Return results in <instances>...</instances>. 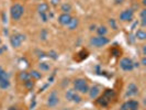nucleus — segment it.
Returning a JSON list of instances; mask_svg holds the SVG:
<instances>
[{
    "mask_svg": "<svg viewBox=\"0 0 146 110\" xmlns=\"http://www.w3.org/2000/svg\"><path fill=\"white\" fill-rule=\"evenodd\" d=\"M117 100V93L113 89H106L101 95H99L96 99V106L100 108H108L110 105Z\"/></svg>",
    "mask_w": 146,
    "mask_h": 110,
    "instance_id": "f257e3e1",
    "label": "nucleus"
},
{
    "mask_svg": "<svg viewBox=\"0 0 146 110\" xmlns=\"http://www.w3.org/2000/svg\"><path fill=\"white\" fill-rule=\"evenodd\" d=\"M89 85L86 79L84 78H77L74 81V90L80 94H88L89 91Z\"/></svg>",
    "mask_w": 146,
    "mask_h": 110,
    "instance_id": "f03ea898",
    "label": "nucleus"
},
{
    "mask_svg": "<svg viewBox=\"0 0 146 110\" xmlns=\"http://www.w3.org/2000/svg\"><path fill=\"white\" fill-rule=\"evenodd\" d=\"M24 13V8L20 3H15L11 6L10 9V17L13 21H18L21 19V17Z\"/></svg>",
    "mask_w": 146,
    "mask_h": 110,
    "instance_id": "7ed1b4c3",
    "label": "nucleus"
},
{
    "mask_svg": "<svg viewBox=\"0 0 146 110\" xmlns=\"http://www.w3.org/2000/svg\"><path fill=\"white\" fill-rule=\"evenodd\" d=\"M108 43H109V39L107 37L98 35V37H94L90 39V44L92 46H95V47H102V46L107 45Z\"/></svg>",
    "mask_w": 146,
    "mask_h": 110,
    "instance_id": "20e7f679",
    "label": "nucleus"
},
{
    "mask_svg": "<svg viewBox=\"0 0 146 110\" xmlns=\"http://www.w3.org/2000/svg\"><path fill=\"white\" fill-rule=\"evenodd\" d=\"M139 103L135 99H129L125 103H122L121 108L119 110H139Z\"/></svg>",
    "mask_w": 146,
    "mask_h": 110,
    "instance_id": "39448f33",
    "label": "nucleus"
},
{
    "mask_svg": "<svg viewBox=\"0 0 146 110\" xmlns=\"http://www.w3.org/2000/svg\"><path fill=\"white\" fill-rule=\"evenodd\" d=\"M134 62L130 57H123L120 61V67L125 72H131L134 68Z\"/></svg>",
    "mask_w": 146,
    "mask_h": 110,
    "instance_id": "423d86ee",
    "label": "nucleus"
},
{
    "mask_svg": "<svg viewBox=\"0 0 146 110\" xmlns=\"http://www.w3.org/2000/svg\"><path fill=\"white\" fill-rule=\"evenodd\" d=\"M66 99L67 100H69V101H73V103H80L81 101V97L80 95L76 91V90H74V89H68L67 91H66Z\"/></svg>",
    "mask_w": 146,
    "mask_h": 110,
    "instance_id": "0eeeda50",
    "label": "nucleus"
},
{
    "mask_svg": "<svg viewBox=\"0 0 146 110\" xmlns=\"http://www.w3.org/2000/svg\"><path fill=\"white\" fill-rule=\"evenodd\" d=\"M119 18H120V20L123 22H130L133 20V18H134V11L132 10V9H126V10H123L120 15H119Z\"/></svg>",
    "mask_w": 146,
    "mask_h": 110,
    "instance_id": "6e6552de",
    "label": "nucleus"
},
{
    "mask_svg": "<svg viewBox=\"0 0 146 110\" xmlns=\"http://www.w3.org/2000/svg\"><path fill=\"white\" fill-rule=\"evenodd\" d=\"M25 37L21 34V33H17V34H13L11 39H10V42H11V45L13 47H19L20 45L22 44V42L24 41Z\"/></svg>",
    "mask_w": 146,
    "mask_h": 110,
    "instance_id": "1a4fd4ad",
    "label": "nucleus"
},
{
    "mask_svg": "<svg viewBox=\"0 0 146 110\" xmlns=\"http://www.w3.org/2000/svg\"><path fill=\"white\" fill-rule=\"evenodd\" d=\"M59 103V97L57 95L56 91H52L50 96H48V99H47V106L48 107H55L57 106Z\"/></svg>",
    "mask_w": 146,
    "mask_h": 110,
    "instance_id": "9d476101",
    "label": "nucleus"
},
{
    "mask_svg": "<svg viewBox=\"0 0 146 110\" xmlns=\"http://www.w3.org/2000/svg\"><path fill=\"white\" fill-rule=\"evenodd\" d=\"M137 94H139V87L134 83L129 84L127 89H126V96L127 97H132V96H136Z\"/></svg>",
    "mask_w": 146,
    "mask_h": 110,
    "instance_id": "9b49d317",
    "label": "nucleus"
},
{
    "mask_svg": "<svg viewBox=\"0 0 146 110\" xmlns=\"http://www.w3.org/2000/svg\"><path fill=\"white\" fill-rule=\"evenodd\" d=\"M72 19V15L69 13H62V15L58 17V23L60 25H64V27H67V24L69 23Z\"/></svg>",
    "mask_w": 146,
    "mask_h": 110,
    "instance_id": "f8f14e48",
    "label": "nucleus"
},
{
    "mask_svg": "<svg viewBox=\"0 0 146 110\" xmlns=\"http://www.w3.org/2000/svg\"><path fill=\"white\" fill-rule=\"evenodd\" d=\"M88 55H89V53H88L87 50L82 49V50H80L77 54H75L74 59H75V61H77V62H81V61H84L85 59H87Z\"/></svg>",
    "mask_w": 146,
    "mask_h": 110,
    "instance_id": "ddd939ff",
    "label": "nucleus"
},
{
    "mask_svg": "<svg viewBox=\"0 0 146 110\" xmlns=\"http://www.w3.org/2000/svg\"><path fill=\"white\" fill-rule=\"evenodd\" d=\"M88 94H89V96H90V98L96 99L98 96L100 95V88L98 87V86H94V87L89 88Z\"/></svg>",
    "mask_w": 146,
    "mask_h": 110,
    "instance_id": "4468645a",
    "label": "nucleus"
},
{
    "mask_svg": "<svg viewBox=\"0 0 146 110\" xmlns=\"http://www.w3.org/2000/svg\"><path fill=\"white\" fill-rule=\"evenodd\" d=\"M48 10H50V6H48V3H46V2H41V3L37 6L38 15H41V13H47Z\"/></svg>",
    "mask_w": 146,
    "mask_h": 110,
    "instance_id": "2eb2a0df",
    "label": "nucleus"
},
{
    "mask_svg": "<svg viewBox=\"0 0 146 110\" xmlns=\"http://www.w3.org/2000/svg\"><path fill=\"white\" fill-rule=\"evenodd\" d=\"M9 86H10V79H9V76L3 77V78L0 81V89H8Z\"/></svg>",
    "mask_w": 146,
    "mask_h": 110,
    "instance_id": "dca6fc26",
    "label": "nucleus"
},
{
    "mask_svg": "<svg viewBox=\"0 0 146 110\" xmlns=\"http://www.w3.org/2000/svg\"><path fill=\"white\" fill-rule=\"evenodd\" d=\"M78 23H79L78 19H76V18H72V19H70V21H69V23L67 24V28H68L69 30L76 29V28L78 27Z\"/></svg>",
    "mask_w": 146,
    "mask_h": 110,
    "instance_id": "f3484780",
    "label": "nucleus"
},
{
    "mask_svg": "<svg viewBox=\"0 0 146 110\" xmlns=\"http://www.w3.org/2000/svg\"><path fill=\"white\" fill-rule=\"evenodd\" d=\"M135 37H136V39H137V40L144 41V40L146 39V32L143 29H139V30H137V31H136Z\"/></svg>",
    "mask_w": 146,
    "mask_h": 110,
    "instance_id": "a211bd4d",
    "label": "nucleus"
},
{
    "mask_svg": "<svg viewBox=\"0 0 146 110\" xmlns=\"http://www.w3.org/2000/svg\"><path fill=\"white\" fill-rule=\"evenodd\" d=\"M97 33H98V35H100V37H106V34L108 33V29L104 27V25H100V27H98L97 29Z\"/></svg>",
    "mask_w": 146,
    "mask_h": 110,
    "instance_id": "6ab92c4d",
    "label": "nucleus"
},
{
    "mask_svg": "<svg viewBox=\"0 0 146 110\" xmlns=\"http://www.w3.org/2000/svg\"><path fill=\"white\" fill-rule=\"evenodd\" d=\"M23 83H24V87L27 88L28 90H32V89L34 88V83H35V81H33L32 78H30V79H28V81H23Z\"/></svg>",
    "mask_w": 146,
    "mask_h": 110,
    "instance_id": "aec40b11",
    "label": "nucleus"
},
{
    "mask_svg": "<svg viewBox=\"0 0 146 110\" xmlns=\"http://www.w3.org/2000/svg\"><path fill=\"white\" fill-rule=\"evenodd\" d=\"M30 76H31V78L33 81H37V79H41L42 78V74L40 73V72H37V71H32L30 73Z\"/></svg>",
    "mask_w": 146,
    "mask_h": 110,
    "instance_id": "412c9836",
    "label": "nucleus"
},
{
    "mask_svg": "<svg viewBox=\"0 0 146 110\" xmlns=\"http://www.w3.org/2000/svg\"><path fill=\"white\" fill-rule=\"evenodd\" d=\"M38 68H40L42 72H47V71H50L51 66H50V64H47V63H41V64L38 65Z\"/></svg>",
    "mask_w": 146,
    "mask_h": 110,
    "instance_id": "4be33fe9",
    "label": "nucleus"
},
{
    "mask_svg": "<svg viewBox=\"0 0 146 110\" xmlns=\"http://www.w3.org/2000/svg\"><path fill=\"white\" fill-rule=\"evenodd\" d=\"M19 77H20L23 81H28V79H30V78H31L30 73H27V72H21V73H20V75H19Z\"/></svg>",
    "mask_w": 146,
    "mask_h": 110,
    "instance_id": "5701e85b",
    "label": "nucleus"
},
{
    "mask_svg": "<svg viewBox=\"0 0 146 110\" xmlns=\"http://www.w3.org/2000/svg\"><path fill=\"white\" fill-rule=\"evenodd\" d=\"M70 10H72V7H70L69 3H64V5L62 6V11H63V13H69Z\"/></svg>",
    "mask_w": 146,
    "mask_h": 110,
    "instance_id": "b1692460",
    "label": "nucleus"
},
{
    "mask_svg": "<svg viewBox=\"0 0 146 110\" xmlns=\"http://www.w3.org/2000/svg\"><path fill=\"white\" fill-rule=\"evenodd\" d=\"M141 20H142V27H145L146 25V10L143 9L142 12H141Z\"/></svg>",
    "mask_w": 146,
    "mask_h": 110,
    "instance_id": "393cba45",
    "label": "nucleus"
},
{
    "mask_svg": "<svg viewBox=\"0 0 146 110\" xmlns=\"http://www.w3.org/2000/svg\"><path fill=\"white\" fill-rule=\"evenodd\" d=\"M7 76H9L8 73L3 69V68H2V67H1V66H0V81H1L3 77H7Z\"/></svg>",
    "mask_w": 146,
    "mask_h": 110,
    "instance_id": "a878e982",
    "label": "nucleus"
},
{
    "mask_svg": "<svg viewBox=\"0 0 146 110\" xmlns=\"http://www.w3.org/2000/svg\"><path fill=\"white\" fill-rule=\"evenodd\" d=\"M40 18L42 19L43 22H46L48 20V12H47V13H41V15H40Z\"/></svg>",
    "mask_w": 146,
    "mask_h": 110,
    "instance_id": "bb28decb",
    "label": "nucleus"
},
{
    "mask_svg": "<svg viewBox=\"0 0 146 110\" xmlns=\"http://www.w3.org/2000/svg\"><path fill=\"white\" fill-rule=\"evenodd\" d=\"M110 25L112 27V29L117 30V23H115V21H114L113 19H111V20H110Z\"/></svg>",
    "mask_w": 146,
    "mask_h": 110,
    "instance_id": "cd10ccee",
    "label": "nucleus"
},
{
    "mask_svg": "<svg viewBox=\"0 0 146 110\" xmlns=\"http://www.w3.org/2000/svg\"><path fill=\"white\" fill-rule=\"evenodd\" d=\"M8 110H22V108L19 106H11V107H9Z\"/></svg>",
    "mask_w": 146,
    "mask_h": 110,
    "instance_id": "c85d7f7f",
    "label": "nucleus"
},
{
    "mask_svg": "<svg viewBox=\"0 0 146 110\" xmlns=\"http://www.w3.org/2000/svg\"><path fill=\"white\" fill-rule=\"evenodd\" d=\"M145 63H146V62H145V57H143V59H142V65H146Z\"/></svg>",
    "mask_w": 146,
    "mask_h": 110,
    "instance_id": "c756f323",
    "label": "nucleus"
},
{
    "mask_svg": "<svg viewBox=\"0 0 146 110\" xmlns=\"http://www.w3.org/2000/svg\"><path fill=\"white\" fill-rule=\"evenodd\" d=\"M2 53H3V49L0 46V54H2Z\"/></svg>",
    "mask_w": 146,
    "mask_h": 110,
    "instance_id": "7c9ffc66",
    "label": "nucleus"
},
{
    "mask_svg": "<svg viewBox=\"0 0 146 110\" xmlns=\"http://www.w3.org/2000/svg\"><path fill=\"white\" fill-rule=\"evenodd\" d=\"M142 3H143V6H145V5H146V0H143V1H142Z\"/></svg>",
    "mask_w": 146,
    "mask_h": 110,
    "instance_id": "2f4dec72",
    "label": "nucleus"
},
{
    "mask_svg": "<svg viewBox=\"0 0 146 110\" xmlns=\"http://www.w3.org/2000/svg\"><path fill=\"white\" fill-rule=\"evenodd\" d=\"M0 45H1V39H0Z\"/></svg>",
    "mask_w": 146,
    "mask_h": 110,
    "instance_id": "473e14b6",
    "label": "nucleus"
}]
</instances>
